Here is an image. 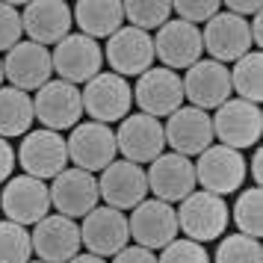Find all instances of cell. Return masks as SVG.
Wrapping results in <instances>:
<instances>
[{"label":"cell","instance_id":"cell-1","mask_svg":"<svg viewBox=\"0 0 263 263\" xmlns=\"http://www.w3.org/2000/svg\"><path fill=\"white\" fill-rule=\"evenodd\" d=\"M175 216H178V231H183L186 239L204 246L210 239L222 237V231L228 228V219H231V210H228L225 198H219L213 192L195 190L180 201Z\"/></svg>","mask_w":263,"mask_h":263},{"label":"cell","instance_id":"cell-2","mask_svg":"<svg viewBox=\"0 0 263 263\" xmlns=\"http://www.w3.org/2000/svg\"><path fill=\"white\" fill-rule=\"evenodd\" d=\"M210 121H213V139H219V145H225V148L242 151V148H257V142H260L263 112L257 104L228 98L216 109V116H210Z\"/></svg>","mask_w":263,"mask_h":263},{"label":"cell","instance_id":"cell-3","mask_svg":"<svg viewBox=\"0 0 263 263\" xmlns=\"http://www.w3.org/2000/svg\"><path fill=\"white\" fill-rule=\"evenodd\" d=\"M80 98H83V112H89L92 121L109 127L112 121L127 119L133 107V86L119 74L101 71L80 89Z\"/></svg>","mask_w":263,"mask_h":263},{"label":"cell","instance_id":"cell-4","mask_svg":"<svg viewBox=\"0 0 263 263\" xmlns=\"http://www.w3.org/2000/svg\"><path fill=\"white\" fill-rule=\"evenodd\" d=\"M50 65L65 83H89L104 68V48H101V42L83 36V33H68L62 42L53 45Z\"/></svg>","mask_w":263,"mask_h":263},{"label":"cell","instance_id":"cell-5","mask_svg":"<svg viewBox=\"0 0 263 263\" xmlns=\"http://www.w3.org/2000/svg\"><path fill=\"white\" fill-rule=\"evenodd\" d=\"M192 166H195V183H201L204 192H213L219 198L237 192L246 183V157H242V151L225 148L219 142L210 145L207 151H201Z\"/></svg>","mask_w":263,"mask_h":263},{"label":"cell","instance_id":"cell-6","mask_svg":"<svg viewBox=\"0 0 263 263\" xmlns=\"http://www.w3.org/2000/svg\"><path fill=\"white\" fill-rule=\"evenodd\" d=\"M65 148H68V163H74V168H83L89 175L104 172L109 163H116V154H119L116 133L98 121H80L77 127H71Z\"/></svg>","mask_w":263,"mask_h":263},{"label":"cell","instance_id":"cell-7","mask_svg":"<svg viewBox=\"0 0 263 263\" xmlns=\"http://www.w3.org/2000/svg\"><path fill=\"white\" fill-rule=\"evenodd\" d=\"M33 116H36L45 130H68V127H77L80 124V116H83V98H80V89L65 80H48V83L33 95Z\"/></svg>","mask_w":263,"mask_h":263},{"label":"cell","instance_id":"cell-8","mask_svg":"<svg viewBox=\"0 0 263 263\" xmlns=\"http://www.w3.org/2000/svg\"><path fill=\"white\" fill-rule=\"evenodd\" d=\"M18 163L24 168V175L39 180H53L60 172L68 168V148L57 130H30L21 139L18 148Z\"/></svg>","mask_w":263,"mask_h":263},{"label":"cell","instance_id":"cell-9","mask_svg":"<svg viewBox=\"0 0 263 263\" xmlns=\"http://www.w3.org/2000/svg\"><path fill=\"white\" fill-rule=\"evenodd\" d=\"M0 210L6 213L9 222L15 225H36L50 213V190L45 180L30 178V175H18L9 178L0 195Z\"/></svg>","mask_w":263,"mask_h":263},{"label":"cell","instance_id":"cell-10","mask_svg":"<svg viewBox=\"0 0 263 263\" xmlns=\"http://www.w3.org/2000/svg\"><path fill=\"white\" fill-rule=\"evenodd\" d=\"M104 60L119 77H139L154 65V39L136 27H121L107 39Z\"/></svg>","mask_w":263,"mask_h":263},{"label":"cell","instance_id":"cell-11","mask_svg":"<svg viewBox=\"0 0 263 263\" xmlns=\"http://www.w3.org/2000/svg\"><path fill=\"white\" fill-rule=\"evenodd\" d=\"M33 254L45 263H68L80 254V225L60 213H48L30 231Z\"/></svg>","mask_w":263,"mask_h":263},{"label":"cell","instance_id":"cell-12","mask_svg":"<svg viewBox=\"0 0 263 263\" xmlns=\"http://www.w3.org/2000/svg\"><path fill=\"white\" fill-rule=\"evenodd\" d=\"M133 101L151 119L172 116L183 104V83H180L178 71L157 65V68H148L145 74H139V80L133 86Z\"/></svg>","mask_w":263,"mask_h":263},{"label":"cell","instance_id":"cell-13","mask_svg":"<svg viewBox=\"0 0 263 263\" xmlns=\"http://www.w3.org/2000/svg\"><path fill=\"white\" fill-rule=\"evenodd\" d=\"M116 148H119L127 163H154L166 148V136H163V124L160 119H151L145 112H130L127 119H121L119 130H116Z\"/></svg>","mask_w":263,"mask_h":263},{"label":"cell","instance_id":"cell-14","mask_svg":"<svg viewBox=\"0 0 263 263\" xmlns=\"http://www.w3.org/2000/svg\"><path fill=\"white\" fill-rule=\"evenodd\" d=\"M183 83V101H190V107L195 109H219L231 92V74L228 65L213 60H198L195 65L186 68V77H180Z\"/></svg>","mask_w":263,"mask_h":263},{"label":"cell","instance_id":"cell-15","mask_svg":"<svg viewBox=\"0 0 263 263\" xmlns=\"http://www.w3.org/2000/svg\"><path fill=\"white\" fill-rule=\"evenodd\" d=\"M130 237L136 239V246L154 251V249H166L172 239H178V216L175 207L157 198H145L142 204H136L130 210L127 219Z\"/></svg>","mask_w":263,"mask_h":263},{"label":"cell","instance_id":"cell-16","mask_svg":"<svg viewBox=\"0 0 263 263\" xmlns=\"http://www.w3.org/2000/svg\"><path fill=\"white\" fill-rule=\"evenodd\" d=\"M130 239V228H127V216L112 207H95L92 213L83 216L80 225V246L89 249V254L98 257H116Z\"/></svg>","mask_w":263,"mask_h":263},{"label":"cell","instance_id":"cell-17","mask_svg":"<svg viewBox=\"0 0 263 263\" xmlns=\"http://www.w3.org/2000/svg\"><path fill=\"white\" fill-rule=\"evenodd\" d=\"M98 195L104 198L107 207L112 210H133L136 204L145 201L148 195V178H145V168L127 160H116L109 163L101 178H98Z\"/></svg>","mask_w":263,"mask_h":263},{"label":"cell","instance_id":"cell-18","mask_svg":"<svg viewBox=\"0 0 263 263\" xmlns=\"http://www.w3.org/2000/svg\"><path fill=\"white\" fill-rule=\"evenodd\" d=\"M48 190H50V207H57V213L68 216V219H83L101 201V195H98V178L83 172V168H74V166L60 172Z\"/></svg>","mask_w":263,"mask_h":263},{"label":"cell","instance_id":"cell-19","mask_svg":"<svg viewBox=\"0 0 263 263\" xmlns=\"http://www.w3.org/2000/svg\"><path fill=\"white\" fill-rule=\"evenodd\" d=\"M201 30L178 18H168L154 36V60H160L168 71L195 65L201 60Z\"/></svg>","mask_w":263,"mask_h":263},{"label":"cell","instance_id":"cell-20","mask_svg":"<svg viewBox=\"0 0 263 263\" xmlns=\"http://www.w3.org/2000/svg\"><path fill=\"white\" fill-rule=\"evenodd\" d=\"M163 136L166 145H172V151L180 157H198L213 145V121L210 112L195 107H180L175 109L168 121L163 124Z\"/></svg>","mask_w":263,"mask_h":263},{"label":"cell","instance_id":"cell-21","mask_svg":"<svg viewBox=\"0 0 263 263\" xmlns=\"http://www.w3.org/2000/svg\"><path fill=\"white\" fill-rule=\"evenodd\" d=\"M201 45L213 57V62H237L251 50L249 21L231 12H216L201 30Z\"/></svg>","mask_w":263,"mask_h":263},{"label":"cell","instance_id":"cell-22","mask_svg":"<svg viewBox=\"0 0 263 263\" xmlns=\"http://www.w3.org/2000/svg\"><path fill=\"white\" fill-rule=\"evenodd\" d=\"M148 178V190L154 192L157 201H166V204H175V201H183L190 192H195V166H192L190 157H180L175 151L168 154H160L151 163V168L145 172Z\"/></svg>","mask_w":263,"mask_h":263},{"label":"cell","instance_id":"cell-23","mask_svg":"<svg viewBox=\"0 0 263 263\" xmlns=\"http://www.w3.org/2000/svg\"><path fill=\"white\" fill-rule=\"evenodd\" d=\"M71 6L62 0H36L21 9V27L27 33V42H36L42 48L57 45L71 33Z\"/></svg>","mask_w":263,"mask_h":263},{"label":"cell","instance_id":"cell-24","mask_svg":"<svg viewBox=\"0 0 263 263\" xmlns=\"http://www.w3.org/2000/svg\"><path fill=\"white\" fill-rule=\"evenodd\" d=\"M50 74H53L50 50L36 42H18L3 60V77H9V83L27 95H30V89L39 92L50 80Z\"/></svg>","mask_w":263,"mask_h":263},{"label":"cell","instance_id":"cell-25","mask_svg":"<svg viewBox=\"0 0 263 263\" xmlns=\"http://www.w3.org/2000/svg\"><path fill=\"white\" fill-rule=\"evenodd\" d=\"M74 24L89 39H109L116 30L124 27V9L119 0H80L74 6Z\"/></svg>","mask_w":263,"mask_h":263},{"label":"cell","instance_id":"cell-26","mask_svg":"<svg viewBox=\"0 0 263 263\" xmlns=\"http://www.w3.org/2000/svg\"><path fill=\"white\" fill-rule=\"evenodd\" d=\"M33 98L15 89V86H3L0 89V136L12 139V136H27L30 124H33Z\"/></svg>","mask_w":263,"mask_h":263},{"label":"cell","instance_id":"cell-27","mask_svg":"<svg viewBox=\"0 0 263 263\" xmlns=\"http://www.w3.org/2000/svg\"><path fill=\"white\" fill-rule=\"evenodd\" d=\"M228 74H231V92H237L239 101L260 104V98H263V57H260V50H249L246 57H239L234 62V68H228Z\"/></svg>","mask_w":263,"mask_h":263},{"label":"cell","instance_id":"cell-28","mask_svg":"<svg viewBox=\"0 0 263 263\" xmlns=\"http://www.w3.org/2000/svg\"><path fill=\"white\" fill-rule=\"evenodd\" d=\"M121 9H124L127 27L151 33V30H160L168 21L172 3H166V0H127V3H121Z\"/></svg>","mask_w":263,"mask_h":263},{"label":"cell","instance_id":"cell-29","mask_svg":"<svg viewBox=\"0 0 263 263\" xmlns=\"http://www.w3.org/2000/svg\"><path fill=\"white\" fill-rule=\"evenodd\" d=\"M231 216H234V222H237L239 234L260 239V234H263V195H260V186H251V190L239 192Z\"/></svg>","mask_w":263,"mask_h":263},{"label":"cell","instance_id":"cell-30","mask_svg":"<svg viewBox=\"0 0 263 263\" xmlns=\"http://www.w3.org/2000/svg\"><path fill=\"white\" fill-rule=\"evenodd\" d=\"M33 260V239L24 225L0 222V263H27Z\"/></svg>","mask_w":263,"mask_h":263},{"label":"cell","instance_id":"cell-31","mask_svg":"<svg viewBox=\"0 0 263 263\" xmlns=\"http://www.w3.org/2000/svg\"><path fill=\"white\" fill-rule=\"evenodd\" d=\"M216 263H263L260 239L246 234H228L216 249Z\"/></svg>","mask_w":263,"mask_h":263},{"label":"cell","instance_id":"cell-32","mask_svg":"<svg viewBox=\"0 0 263 263\" xmlns=\"http://www.w3.org/2000/svg\"><path fill=\"white\" fill-rule=\"evenodd\" d=\"M157 263H210L207 251L201 242H192V239H172L163 254L157 257Z\"/></svg>","mask_w":263,"mask_h":263},{"label":"cell","instance_id":"cell-33","mask_svg":"<svg viewBox=\"0 0 263 263\" xmlns=\"http://www.w3.org/2000/svg\"><path fill=\"white\" fill-rule=\"evenodd\" d=\"M219 9H222L219 0H178V3H172V12H178V21H186L192 27L207 24Z\"/></svg>","mask_w":263,"mask_h":263},{"label":"cell","instance_id":"cell-34","mask_svg":"<svg viewBox=\"0 0 263 263\" xmlns=\"http://www.w3.org/2000/svg\"><path fill=\"white\" fill-rule=\"evenodd\" d=\"M24 27H21V12L12 3H0V50H9L21 42Z\"/></svg>","mask_w":263,"mask_h":263},{"label":"cell","instance_id":"cell-35","mask_svg":"<svg viewBox=\"0 0 263 263\" xmlns=\"http://www.w3.org/2000/svg\"><path fill=\"white\" fill-rule=\"evenodd\" d=\"M112 263H157V254H151L142 246H124V249L112 257Z\"/></svg>","mask_w":263,"mask_h":263},{"label":"cell","instance_id":"cell-36","mask_svg":"<svg viewBox=\"0 0 263 263\" xmlns=\"http://www.w3.org/2000/svg\"><path fill=\"white\" fill-rule=\"evenodd\" d=\"M260 9H263V3L260 0H228L225 3V12H231V15H237V18H246V15H260Z\"/></svg>","mask_w":263,"mask_h":263},{"label":"cell","instance_id":"cell-37","mask_svg":"<svg viewBox=\"0 0 263 263\" xmlns=\"http://www.w3.org/2000/svg\"><path fill=\"white\" fill-rule=\"evenodd\" d=\"M12 168H15V148L9 145V139L0 136V183L9 180Z\"/></svg>","mask_w":263,"mask_h":263},{"label":"cell","instance_id":"cell-38","mask_svg":"<svg viewBox=\"0 0 263 263\" xmlns=\"http://www.w3.org/2000/svg\"><path fill=\"white\" fill-rule=\"evenodd\" d=\"M249 33H251V48L263 45V15H254L249 21Z\"/></svg>","mask_w":263,"mask_h":263},{"label":"cell","instance_id":"cell-39","mask_svg":"<svg viewBox=\"0 0 263 263\" xmlns=\"http://www.w3.org/2000/svg\"><path fill=\"white\" fill-rule=\"evenodd\" d=\"M260 163H263V154L260 148H254V157H251V180H254V186H260Z\"/></svg>","mask_w":263,"mask_h":263},{"label":"cell","instance_id":"cell-40","mask_svg":"<svg viewBox=\"0 0 263 263\" xmlns=\"http://www.w3.org/2000/svg\"><path fill=\"white\" fill-rule=\"evenodd\" d=\"M68 263H107V260H104V257H98V254H89V251H86V254H77V257H71Z\"/></svg>","mask_w":263,"mask_h":263},{"label":"cell","instance_id":"cell-41","mask_svg":"<svg viewBox=\"0 0 263 263\" xmlns=\"http://www.w3.org/2000/svg\"><path fill=\"white\" fill-rule=\"evenodd\" d=\"M0 89H3V60H0Z\"/></svg>","mask_w":263,"mask_h":263},{"label":"cell","instance_id":"cell-42","mask_svg":"<svg viewBox=\"0 0 263 263\" xmlns=\"http://www.w3.org/2000/svg\"><path fill=\"white\" fill-rule=\"evenodd\" d=\"M27 263H45V260H27Z\"/></svg>","mask_w":263,"mask_h":263}]
</instances>
